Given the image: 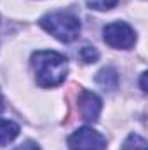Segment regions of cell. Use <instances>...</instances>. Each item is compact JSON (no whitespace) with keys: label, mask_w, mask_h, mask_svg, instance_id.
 <instances>
[{"label":"cell","mask_w":148,"mask_h":150,"mask_svg":"<svg viewBox=\"0 0 148 150\" xmlns=\"http://www.w3.org/2000/svg\"><path fill=\"white\" fill-rule=\"evenodd\" d=\"M32 68L40 87L59 86L68 72L66 58L56 51H37L32 56Z\"/></svg>","instance_id":"1"},{"label":"cell","mask_w":148,"mask_h":150,"mask_svg":"<svg viewBox=\"0 0 148 150\" xmlns=\"http://www.w3.org/2000/svg\"><path fill=\"white\" fill-rule=\"evenodd\" d=\"M122 150H147V140L143 136L132 133L122 143Z\"/></svg>","instance_id":"8"},{"label":"cell","mask_w":148,"mask_h":150,"mask_svg":"<svg viewBox=\"0 0 148 150\" xmlns=\"http://www.w3.org/2000/svg\"><path fill=\"white\" fill-rule=\"evenodd\" d=\"M85 2L94 11H110L118 4V0H85Z\"/></svg>","instance_id":"10"},{"label":"cell","mask_w":148,"mask_h":150,"mask_svg":"<svg viewBox=\"0 0 148 150\" xmlns=\"http://www.w3.org/2000/svg\"><path fill=\"white\" fill-rule=\"evenodd\" d=\"M4 110V98H2V94H0V112Z\"/></svg>","instance_id":"13"},{"label":"cell","mask_w":148,"mask_h":150,"mask_svg":"<svg viewBox=\"0 0 148 150\" xmlns=\"http://www.w3.org/2000/svg\"><path fill=\"white\" fill-rule=\"evenodd\" d=\"M145 79H147V74H141V91L147 93V84H145Z\"/></svg>","instance_id":"12"},{"label":"cell","mask_w":148,"mask_h":150,"mask_svg":"<svg viewBox=\"0 0 148 150\" xmlns=\"http://www.w3.org/2000/svg\"><path fill=\"white\" fill-rule=\"evenodd\" d=\"M18 134H19V126L16 122L0 119V147L11 143Z\"/></svg>","instance_id":"7"},{"label":"cell","mask_w":148,"mask_h":150,"mask_svg":"<svg viewBox=\"0 0 148 150\" xmlns=\"http://www.w3.org/2000/svg\"><path fill=\"white\" fill-rule=\"evenodd\" d=\"M78 58H80L84 63H94V61L99 58V52H98L96 47H92V45H84V47L78 51Z\"/></svg>","instance_id":"9"},{"label":"cell","mask_w":148,"mask_h":150,"mask_svg":"<svg viewBox=\"0 0 148 150\" xmlns=\"http://www.w3.org/2000/svg\"><path fill=\"white\" fill-rule=\"evenodd\" d=\"M40 26L65 44L77 40L80 33V19L70 12H61V11L44 16L40 19Z\"/></svg>","instance_id":"2"},{"label":"cell","mask_w":148,"mask_h":150,"mask_svg":"<svg viewBox=\"0 0 148 150\" xmlns=\"http://www.w3.org/2000/svg\"><path fill=\"white\" fill-rule=\"evenodd\" d=\"M103 38L113 49H131L136 42V33L127 23L115 21V23H110L105 26Z\"/></svg>","instance_id":"3"},{"label":"cell","mask_w":148,"mask_h":150,"mask_svg":"<svg viewBox=\"0 0 148 150\" xmlns=\"http://www.w3.org/2000/svg\"><path fill=\"white\" fill-rule=\"evenodd\" d=\"M12 150H40V147H38L37 143H33V142H25V143H21L19 147H16V149H12Z\"/></svg>","instance_id":"11"},{"label":"cell","mask_w":148,"mask_h":150,"mask_svg":"<svg viewBox=\"0 0 148 150\" xmlns=\"http://www.w3.org/2000/svg\"><path fill=\"white\" fill-rule=\"evenodd\" d=\"M70 150H105L106 140L101 133L92 127H78L73 134L68 138Z\"/></svg>","instance_id":"4"},{"label":"cell","mask_w":148,"mask_h":150,"mask_svg":"<svg viewBox=\"0 0 148 150\" xmlns=\"http://www.w3.org/2000/svg\"><path fill=\"white\" fill-rule=\"evenodd\" d=\"M78 112L80 117L87 122H96L101 112V100L98 94L84 89L78 96Z\"/></svg>","instance_id":"5"},{"label":"cell","mask_w":148,"mask_h":150,"mask_svg":"<svg viewBox=\"0 0 148 150\" xmlns=\"http://www.w3.org/2000/svg\"><path fill=\"white\" fill-rule=\"evenodd\" d=\"M96 82L106 91H113V89H117V86H118V74L111 68V67H108V68H103L101 72H98V75H96Z\"/></svg>","instance_id":"6"}]
</instances>
